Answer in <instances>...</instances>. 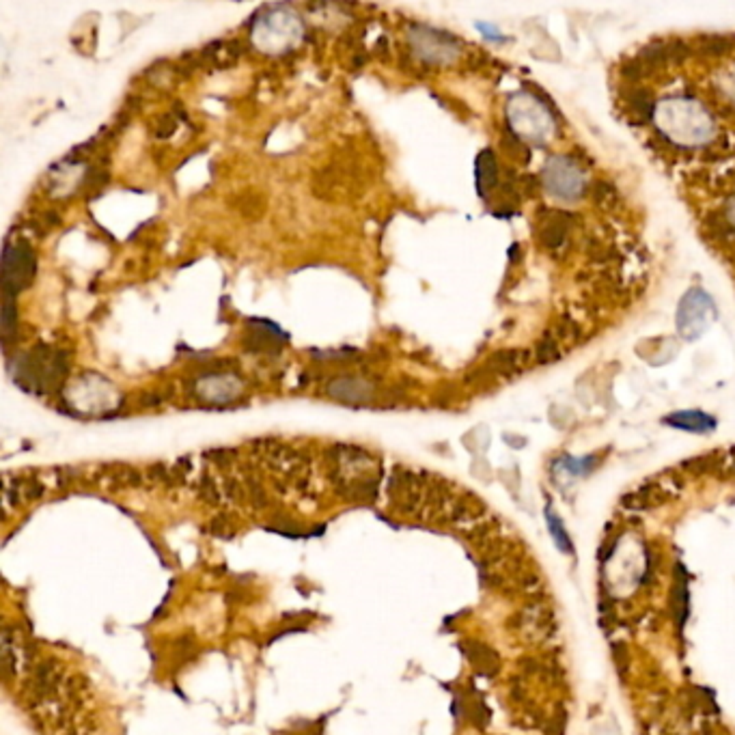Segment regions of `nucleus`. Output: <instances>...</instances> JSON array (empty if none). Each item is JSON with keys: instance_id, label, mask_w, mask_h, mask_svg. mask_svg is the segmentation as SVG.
Masks as SVG:
<instances>
[{"instance_id": "f257e3e1", "label": "nucleus", "mask_w": 735, "mask_h": 735, "mask_svg": "<svg viewBox=\"0 0 735 735\" xmlns=\"http://www.w3.org/2000/svg\"><path fill=\"white\" fill-rule=\"evenodd\" d=\"M716 317V306L703 289H690L677 308V330L684 339L693 341L703 334Z\"/></svg>"}, {"instance_id": "f03ea898", "label": "nucleus", "mask_w": 735, "mask_h": 735, "mask_svg": "<svg viewBox=\"0 0 735 735\" xmlns=\"http://www.w3.org/2000/svg\"><path fill=\"white\" fill-rule=\"evenodd\" d=\"M35 270V261H33V253L28 251L24 244L18 246H7L5 248V266H3V285H5V293L7 298L13 291L22 289L28 281H31Z\"/></svg>"}, {"instance_id": "7ed1b4c3", "label": "nucleus", "mask_w": 735, "mask_h": 735, "mask_svg": "<svg viewBox=\"0 0 735 735\" xmlns=\"http://www.w3.org/2000/svg\"><path fill=\"white\" fill-rule=\"evenodd\" d=\"M546 184L554 195L574 199L584 188V175L567 158H554L546 169Z\"/></svg>"}, {"instance_id": "20e7f679", "label": "nucleus", "mask_w": 735, "mask_h": 735, "mask_svg": "<svg viewBox=\"0 0 735 735\" xmlns=\"http://www.w3.org/2000/svg\"><path fill=\"white\" fill-rule=\"evenodd\" d=\"M412 41H414L419 54L434 63L453 61V56L458 54V43L445 33H434V31H423V28H419L416 33H412Z\"/></svg>"}, {"instance_id": "39448f33", "label": "nucleus", "mask_w": 735, "mask_h": 735, "mask_svg": "<svg viewBox=\"0 0 735 735\" xmlns=\"http://www.w3.org/2000/svg\"><path fill=\"white\" fill-rule=\"evenodd\" d=\"M662 423L671 425V427H675V429L693 432V434H708V432L716 429V425H718V421L714 416L701 412V410H684V412H673Z\"/></svg>"}, {"instance_id": "423d86ee", "label": "nucleus", "mask_w": 735, "mask_h": 735, "mask_svg": "<svg viewBox=\"0 0 735 735\" xmlns=\"http://www.w3.org/2000/svg\"><path fill=\"white\" fill-rule=\"evenodd\" d=\"M496 182V164H494V158L490 151H483L477 160V186H479V192L485 195L488 192V188L494 186Z\"/></svg>"}, {"instance_id": "0eeeda50", "label": "nucleus", "mask_w": 735, "mask_h": 735, "mask_svg": "<svg viewBox=\"0 0 735 735\" xmlns=\"http://www.w3.org/2000/svg\"><path fill=\"white\" fill-rule=\"evenodd\" d=\"M546 516H548L550 531H552V535H554V539H556V546L561 548L563 552H567V554H569V552H574V546H571V541H569V537H567V533H565L563 522L554 516V513L550 511V507L546 509Z\"/></svg>"}, {"instance_id": "6e6552de", "label": "nucleus", "mask_w": 735, "mask_h": 735, "mask_svg": "<svg viewBox=\"0 0 735 735\" xmlns=\"http://www.w3.org/2000/svg\"><path fill=\"white\" fill-rule=\"evenodd\" d=\"M477 26H479L481 31L485 33V37H488V39H494V41H507V37H501V33H498L494 26H485V24H477Z\"/></svg>"}]
</instances>
